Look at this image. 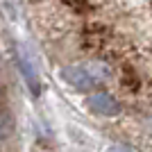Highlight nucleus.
<instances>
[{
	"mask_svg": "<svg viewBox=\"0 0 152 152\" xmlns=\"http://www.w3.org/2000/svg\"><path fill=\"white\" fill-rule=\"evenodd\" d=\"M18 64H20V73H23V77H25L30 91L34 95H39V93H41V77H39V70L34 68V64H32L25 55L18 59Z\"/></svg>",
	"mask_w": 152,
	"mask_h": 152,
	"instance_id": "nucleus-3",
	"label": "nucleus"
},
{
	"mask_svg": "<svg viewBox=\"0 0 152 152\" xmlns=\"http://www.w3.org/2000/svg\"><path fill=\"white\" fill-rule=\"evenodd\" d=\"M86 107H89L93 114H98V116H107V118H111V116H118V114H121V102L116 100L111 93H107V91L91 93L89 98H86Z\"/></svg>",
	"mask_w": 152,
	"mask_h": 152,
	"instance_id": "nucleus-2",
	"label": "nucleus"
},
{
	"mask_svg": "<svg viewBox=\"0 0 152 152\" xmlns=\"http://www.w3.org/2000/svg\"><path fill=\"white\" fill-rule=\"evenodd\" d=\"M7 136V127H5V123L0 121V143H2V139Z\"/></svg>",
	"mask_w": 152,
	"mask_h": 152,
	"instance_id": "nucleus-5",
	"label": "nucleus"
},
{
	"mask_svg": "<svg viewBox=\"0 0 152 152\" xmlns=\"http://www.w3.org/2000/svg\"><path fill=\"white\" fill-rule=\"evenodd\" d=\"M109 75V68L104 64H75V66H66L61 70V80L75 91H89Z\"/></svg>",
	"mask_w": 152,
	"mask_h": 152,
	"instance_id": "nucleus-1",
	"label": "nucleus"
},
{
	"mask_svg": "<svg viewBox=\"0 0 152 152\" xmlns=\"http://www.w3.org/2000/svg\"><path fill=\"white\" fill-rule=\"evenodd\" d=\"M104 152H136V150L129 148V145H121V143H116V145H109Z\"/></svg>",
	"mask_w": 152,
	"mask_h": 152,
	"instance_id": "nucleus-4",
	"label": "nucleus"
}]
</instances>
